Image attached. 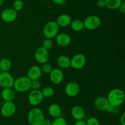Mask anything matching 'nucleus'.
I'll return each mask as SVG.
<instances>
[{
  "instance_id": "obj_11",
  "label": "nucleus",
  "mask_w": 125,
  "mask_h": 125,
  "mask_svg": "<svg viewBox=\"0 0 125 125\" xmlns=\"http://www.w3.org/2000/svg\"><path fill=\"white\" fill-rule=\"evenodd\" d=\"M51 82L54 85H59L63 82V73L60 68H52V71L49 74Z\"/></svg>"
},
{
  "instance_id": "obj_18",
  "label": "nucleus",
  "mask_w": 125,
  "mask_h": 125,
  "mask_svg": "<svg viewBox=\"0 0 125 125\" xmlns=\"http://www.w3.org/2000/svg\"><path fill=\"white\" fill-rule=\"evenodd\" d=\"M56 22L59 27H67L70 25V23L72 22V18H71L70 16L68 15L63 13V14L60 15L57 17Z\"/></svg>"
},
{
  "instance_id": "obj_1",
  "label": "nucleus",
  "mask_w": 125,
  "mask_h": 125,
  "mask_svg": "<svg viewBox=\"0 0 125 125\" xmlns=\"http://www.w3.org/2000/svg\"><path fill=\"white\" fill-rule=\"evenodd\" d=\"M109 104L115 107H118L123 104L125 99V93L120 88H114L108 93L107 97Z\"/></svg>"
},
{
  "instance_id": "obj_41",
  "label": "nucleus",
  "mask_w": 125,
  "mask_h": 125,
  "mask_svg": "<svg viewBox=\"0 0 125 125\" xmlns=\"http://www.w3.org/2000/svg\"><path fill=\"white\" fill-rule=\"evenodd\" d=\"M1 72V69H0V72Z\"/></svg>"
},
{
  "instance_id": "obj_20",
  "label": "nucleus",
  "mask_w": 125,
  "mask_h": 125,
  "mask_svg": "<svg viewBox=\"0 0 125 125\" xmlns=\"http://www.w3.org/2000/svg\"><path fill=\"white\" fill-rule=\"evenodd\" d=\"M70 58L65 55H61L57 59V64L61 69H67L70 67Z\"/></svg>"
},
{
  "instance_id": "obj_34",
  "label": "nucleus",
  "mask_w": 125,
  "mask_h": 125,
  "mask_svg": "<svg viewBox=\"0 0 125 125\" xmlns=\"http://www.w3.org/2000/svg\"><path fill=\"white\" fill-rule=\"evenodd\" d=\"M118 9H119L120 12L122 13H123V14L125 13V2L122 1V2L121 3L120 6H119Z\"/></svg>"
},
{
  "instance_id": "obj_9",
  "label": "nucleus",
  "mask_w": 125,
  "mask_h": 125,
  "mask_svg": "<svg viewBox=\"0 0 125 125\" xmlns=\"http://www.w3.org/2000/svg\"><path fill=\"white\" fill-rule=\"evenodd\" d=\"M28 102L32 106H37L42 102L43 96L40 89L32 90L28 95Z\"/></svg>"
},
{
  "instance_id": "obj_4",
  "label": "nucleus",
  "mask_w": 125,
  "mask_h": 125,
  "mask_svg": "<svg viewBox=\"0 0 125 125\" xmlns=\"http://www.w3.org/2000/svg\"><path fill=\"white\" fill-rule=\"evenodd\" d=\"M59 31V26L56 21H50L45 25L43 34L47 39H52L57 35Z\"/></svg>"
},
{
  "instance_id": "obj_14",
  "label": "nucleus",
  "mask_w": 125,
  "mask_h": 125,
  "mask_svg": "<svg viewBox=\"0 0 125 125\" xmlns=\"http://www.w3.org/2000/svg\"><path fill=\"white\" fill-rule=\"evenodd\" d=\"M80 87L79 85L74 82H71L67 83L65 88V92L69 97H75L79 94Z\"/></svg>"
},
{
  "instance_id": "obj_10",
  "label": "nucleus",
  "mask_w": 125,
  "mask_h": 125,
  "mask_svg": "<svg viewBox=\"0 0 125 125\" xmlns=\"http://www.w3.org/2000/svg\"><path fill=\"white\" fill-rule=\"evenodd\" d=\"M34 56L35 60L39 63L42 64L48 62L50 58V55H49L48 50H46L42 47H39L35 50Z\"/></svg>"
},
{
  "instance_id": "obj_26",
  "label": "nucleus",
  "mask_w": 125,
  "mask_h": 125,
  "mask_svg": "<svg viewBox=\"0 0 125 125\" xmlns=\"http://www.w3.org/2000/svg\"><path fill=\"white\" fill-rule=\"evenodd\" d=\"M24 2L22 0H15L13 2V9L17 12L23 9Z\"/></svg>"
},
{
  "instance_id": "obj_39",
  "label": "nucleus",
  "mask_w": 125,
  "mask_h": 125,
  "mask_svg": "<svg viewBox=\"0 0 125 125\" xmlns=\"http://www.w3.org/2000/svg\"><path fill=\"white\" fill-rule=\"evenodd\" d=\"M3 2H4V0H0V7L2 6V4H3Z\"/></svg>"
},
{
  "instance_id": "obj_32",
  "label": "nucleus",
  "mask_w": 125,
  "mask_h": 125,
  "mask_svg": "<svg viewBox=\"0 0 125 125\" xmlns=\"http://www.w3.org/2000/svg\"><path fill=\"white\" fill-rule=\"evenodd\" d=\"M96 4L98 7L100 8H103L106 7V2L105 0H98L96 2Z\"/></svg>"
},
{
  "instance_id": "obj_21",
  "label": "nucleus",
  "mask_w": 125,
  "mask_h": 125,
  "mask_svg": "<svg viewBox=\"0 0 125 125\" xmlns=\"http://www.w3.org/2000/svg\"><path fill=\"white\" fill-rule=\"evenodd\" d=\"M48 113L50 116L53 118L61 116L62 115V109L61 107L57 104H52L49 106Z\"/></svg>"
},
{
  "instance_id": "obj_33",
  "label": "nucleus",
  "mask_w": 125,
  "mask_h": 125,
  "mask_svg": "<svg viewBox=\"0 0 125 125\" xmlns=\"http://www.w3.org/2000/svg\"><path fill=\"white\" fill-rule=\"evenodd\" d=\"M115 109V107H114L113 105H112L111 104H109L108 103V104H107V106H106V109H105V111L107 112L108 113H112L114 111Z\"/></svg>"
},
{
  "instance_id": "obj_6",
  "label": "nucleus",
  "mask_w": 125,
  "mask_h": 125,
  "mask_svg": "<svg viewBox=\"0 0 125 125\" xmlns=\"http://www.w3.org/2000/svg\"><path fill=\"white\" fill-rule=\"evenodd\" d=\"M70 60V67L76 70L83 69L87 62L86 57L82 53L76 54L73 56Z\"/></svg>"
},
{
  "instance_id": "obj_22",
  "label": "nucleus",
  "mask_w": 125,
  "mask_h": 125,
  "mask_svg": "<svg viewBox=\"0 0 125 125\" xmlns=\"http://www.w3.org/2000/svg\"><path fill=\"white\" fill-rule=\"evenodd\" d=\"M70 26L72 29L76 32H80L85 28L84 22L80 19H74L72 20Z\"/></svg>"
},
{
  "instance_id": "obj_40",
  "label": "nucleus",
  "mask_w": 125,
  "mask_h": 125,
  "mask_svg": "<svg viewBox=\"0 0 125 125\" xmlns=\"http://www.w3.org/2000/svg\"><path fill=\"white\" fill-rule=\"evenodd\" d=\"M73 1H79V0H73Z\"/></svg>"
},
{
  "instance_id": "obj_7",
  "label": "nucleus",
  "mask_w": 125,
  "mask_h": 125,
  "mask_svg": "<svg viewBox=\"0 0 125 125\" xmlns=\"http://www.w3.org/2000/svg\"><path fill=\"white\" fill-rule=\"evenodd\" d=\"M15 79L9 72H0V87L2 88H12Z\"/></svg>"
},
{
  "instance_id": "obj_25",
  "label": "nucleus",
  "mask_w": 125,
  "mask_h": 125,
  "mask_svg": "<svg viewBox=\"0 0 125 125\" xmlns=\"http://www.w3.org/2000/svg\"><path fill=\"white\" fill-rule=\"evenodd\" d=\"M43 98H51L54 94V90L51 87H45L41 91Z\"/></svg>"
},
{
  "instance_id": "obj_27",
  "label": "nucleus",
  "mask_w": 125,
  "mask_h": 125,
  "mask_svg": "<svg viewBox=\"0 0 125 125\" xmlns=\"http://www.w3.org/2000/svg\"><path fill=\"white\" fill-rule=\"evenodd\" d=\"M51 125H67V122L64 118L61 116L55 118L52 121Z\"/></svg>"
},
{
  "instance_id": "obj_15",
  "label": "nucleus",
  "mask_w": 125,
  "mask_h": 125,
  "mask_svg": "<svg viewBox=\"0 0 125 125\" xmlns=\"http://www.w3.org/2000/svg\"><path fill=\"white\" fill-rule=\"evenodd\" d=\"M41 68L39 66L34 65L31 66L29 69L28 71V76L27 77L31 80H39L42 75Z\"/></svg>"
},
{
  "instance_id": "obj_3",
  "label": "nucleus",
  "mask_w": 125,
  "mask_h": 125,
  "mask_svg": "<svg viewBox=\"0 0 125 125\" xmlns=\"http://www.w3.org/2000/svg\"><path fill=\"white\" fill-rule=\"evenodd\" d=\"M31 80L27 76H22L15 80L13 88L19 93H24L31 89Z\"/></svg>"
},
{
  "instance_id": "obj_24",
  "label": "nucleus",
  "mask_w": 125,
  "mask_h": 125,
  "mask_svg": "<svg viewBox=\"0 0 125 125\" xmlns=\"http://www.w3.org/2000/svg\"><path fill=\"white\" fill-rule=\"evenodd\" d=\"M106 6L111 10L118 9L122 2V0H105Z\"/></svg>"
},
{
  "instance_id": "obj_13",
  "label": "nucleus",
  "mask_w": 125,
  "mask_h": 125,
  "mask_svg": "<svg viewBox=\"0 0 125 125\" xmlns=\"http://www.w3.org/2000/svg\"><path fill=\"white\" fill-rule=\"evenodd\" d=\"M56 44L62 47H68L72 42V38L69 34L65 33H58L57 35L55 37Z\"/></svg>"
},
{
  "instance_id": "obj_35",
  "label": "nucleus",
  "mask_w": 125,
  "mask_h": 125,
  "mask_svg": "<svg viewBox=\"0 0 125 125\" xmlns=\"http://www.w3.org/2000/svg\"><path fill=\"white\" fill-rule=\"evenodd\" d=\"M52 2H54L57 5H63L65 3V2L67 1V0H52Z\"/></svg>"
},
{
  "instance_id": "obj_23",
  "label": "nucleus",
  "mask_w": 125,
  "mask_h": 125,
  "mask_svg": "<svg viewBox=\"0 0 125 125\" xmlns=\"http://www.w3.org/2000/svg\"><path fill=\"white\" fill-rule=\"evenodd\" d=\"M12 66L11 61L8 58H2L0 60V69L1 72H9Z\"/></svg>"
},
{
  "instance_id": "obj_2",
  "label": "nucleus",
  "mask_w": 125,
  "mask_h": 125,
  "mask_svg": "<svg viewBox=\"0 0 125 125\" xmlns=\"http://www.w3.org/2000/svg\"><path fill=\"white\" fill-rule=\"evenodd\" d=\"M27 119L30 125H42L45 116L41 109L33 107L28 112Z\"/></svg>"
},
{
  "instance_id": "obj_17",
  "label": "nucleus",
  "mask_w": 125,
  "mask_h": 125,
  "mask_svg": "<svg viewBox=\"0 0 125 125\" xmlns=\"http://www.w3.org/2000/svg\"><path fill=\"white\" fill-rule=\"evenodd\" d=\"M94 106L100 111H105L106 106L108 104L107 98L104 96H98L94 100Z\"/></svg>"
},
{
  "instance_id": "obj_5",
  "label": "nucleus",
  "mask_w": 125,
  "mask_h": 125,
  "mask_svg": "<svg viewBox=\"0 0 125 125\" xmlns=\"http://www.w3.org/2000/svg\"><path fill=\"white\" fill-rule=\"evenodd\" d=\"M84 28L88 30H95L101 25V18L95 15H91L85 18L84 22Z\"/></svg>"
},
{
  "instance_id": "obj_16",
  "label": "nucleus",
  "mask_w": 125,
  "mask_h": 125,
  "mask_svg": "<svg viewBox=\"0 0 125 125\" xmlns=\"http://www.w3.org/2000/svg\"><path fill=\"white\" fill-rule=\"evenodd\" d=\"M71 113L76 121L83 120L85 116V110L80 105H74L73 107L71 110Z\"/></svg>"
},
{
  "instance_id": "obj_29",
  "label": "nucleus",
  "mask_w": 125,
  "mask_h": 125,
  "mask_svg": "<svg viewBox=\"0 0 125 125\" xmlns=\"http://www.w3.org/2000/svg\"><path fill=\"white\" fill-rule=\"evenodd\" d=\"M40 68H41L42 72H43L45 74H49L52 69L51 65L50 64L48 63V62L42 64V66Z\"/></svg>"
},
{
  "instance_id": "obj_30",
  "label": "nucleus",
  "mask_w": 125,
  "mask_h": 125,
  "mask_svg": "<svg viewBox=\"0 0 125 125\" xmlns=\"http://www.w3.org/2000/svg\"><path fill=\"white\" fill-rule=\"evenodd\" d=\"M85 122L87 125H100V121L98 119L94 116L89 118Z\"/></svg>"
},
{
  "instance_id": "obj_12",
  "label": "nucleus",
  "mask_w": 125,
  "mask_h": 125,
  "mask_svg": "<svg viewBox=\"0 0 125 125\" xmlns=\"http://www.w3.org/2000/svg\"><path fill=\"white\" fill-rule=\"evenodd\" d=\"M1 17L4 22L11 23L14 22L17 17V12L13 8H6L1 12Z\"/></svg>"
},
{
  "instance_id": "obj_8",
  "label": "nucleus",
  "mask_w": 125,
  "mask_h": 125,
  "mask_svg": "<svg viewBox=\"0 0 125 125\" xmlns=\"http://www.w3.org/2000/svg\"><path fill=\"white\" fill-rule=\"evenodd\" d=\"M17 107L13 101H5L1 108V113L4 117L9 118L15 113Z\"/></svg>"
},
{
  "instance_id": "obj_31",
  "label": "nucleus",
  "mask_w": 125,
  "mask_h": 125,
  "mask_svg": "<svg viewBox=\"0 0 125 125\" xmlns=\"http://www.w3.org/2000/svg\"><path fill=\"white\" fill-rule=\"evenodd\" d=\"M41 87V83L39 82V80H31V89L32 90H36V89H39Z\"/></svg>"
},
{
  "instance_id": "obj_37",
  "label": "nucleus",
  "mask_w": 125,
  "mask_h": 125,
  "mask_svg": "<svg viewBox=\"0 0 125 125\" xmlns=\"http://www.w3.org/2000/svg\"><path fill=\"white\" fill-rule=\"evenodd\" d=\"M73 125H87V124L86 122H85L84 120H81L76 121Z\"/></svg>"
},
{
  "instance_id": "obj_38",
  "label": "nucleus",
  "mask_w": 125,
  "mask_h": 125,
  "mask_svg": "<svg viewBox=\"0 0 125 125\" xmlns=\"http://www.w3.org/2000/svg\"><path fill=\"white\" fill-rule=\"evenodd\" d=\"M52 125V121L50 119L45 118L43 122L42 125Z\"/></svg>"
},
{
  "instance_id": "obj_36",
  "label": "nucleus",
  "mask_w": 125,
  "mask_h": 125,
  "mask_svg": "<svg viewBox=\"0 0 125 125\" xmlns=\"http://www.w3.org/2000/svg\"><path fill=\"white\" fill-rule=\"evenodd\" d=\"M120 123L121 125H125V113H123L120 117Z\"/></svg>"
},
{
  "instance_id": "obj_19",
  "label": "nucleus",
  "mask_w": 125,
  "mask_h": 125,
  "mask_svg": "<svg viewBox=\"0 0 125 125\" xmlns=\"http://www.w3.org/2000/svg\"><path fill=\"white\" fill-rule=\"evenodd\" d=\"M15 94L12 88H3L1 91V97L4 101H13Z\"/></svg>"
},
{
  "instance_id": "obj_28",
  "label": "nucleus",
  "mask_w": 125,
  "mask_h": 125,
  "mask_svg": "<svg viewBox=\"0 0 125 125\" xmlns=\"http://www.w3.org/2000/svg\"><path fill=\"white\" fill-rule=\"evenodd\" d=\"M42 47L47 50H51L52 48V47H53V42H52V39L46 38V39L43 41L42 46Z\"/></svg>"
}]
</instances>
